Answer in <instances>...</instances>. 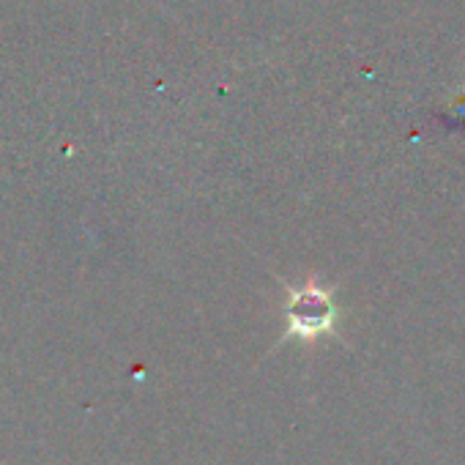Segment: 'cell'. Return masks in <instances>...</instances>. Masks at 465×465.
<instances>
[{
  "label": "cell",
  "instance_id": "1",
  "mask_svg": "<svg viewBox=\"0 0 465 465\" xmlns=\"http://www.w3.org/2000/svg\"><path fill=\"white\" fill-rule=\"evenodd\" d=\"M288 337L299 340H315L321 334H329L337 323V307L329 291L318 288L315 282L304 288H293L288 299Z\"/></svg>",
  "mask_w": 465,
  "mask_h": 465
}]
</instances>
